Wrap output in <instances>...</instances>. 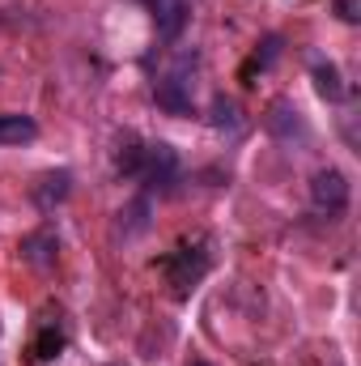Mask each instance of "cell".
Listing matches in <instances>:
<instances>
[{"mask_svg":"<svg viewBox=\"0 0 361 366\" xmlns=\"http://www.w3.org/2000/svg\"><path fill=\"white\" fill-rule=\"evenodd\" d=\"M175 175H179V154L166 141H145L141 145V162H136V179L166 187V183H175Z\"/></svg>","mask_w":361,"mask_h":366,"instance_id":"1","label":"cell"},{"mask_svg":"<svg viewBox=\"0 0 361 366\" xmlns=\"http://www.w3.org/2000/svg\"><path fill=\"white\" fill-rule=\"evenodd\" d=\"M310 204L319 213H345L349 209V179L336 167H323L310 175Z\"/></svg>","mask_w":361,"mask_h":366,"instance_id":"2","label":"cell"},{"mask_svg":"<svg viewBox=\"0 0 361 366\" xmlns=\"http://www.w3.org/2000/svg\"><path fill=\"white\" fill-rule=\"evenodd\" d=\"M208 264H213V256H208L200 243H195V247H191V243H183L179 252L166 260V273H171V281L179 285V294H187L200 277L208 273Z\"/></svg>","mask_w":361,"mask_h":366,"instance_id":"3","label":"cell"},{"mask_svg":"<svg viewBox=\"0 0 361 366\" xmlns=\"http://www.w3.org/2000/svg\"><path fill=\"white\" fill-rule=\"evenodd\" d=\"M187 86H191V81H187L183 73H166V77L153 86L158 107L171 111V115H191V90H187Z\"/></svg>","mask_w":361,"mask_h":366,"instance_id":"4","label":"cell"},{"mask_svg":"<svg viewBox=\"0 0 361 366\" xmlns=\"http://www.w3.org/2000/svg\"><path fill=\"white\" fill-rule=\"evenodd\" d=\"M264 128H268L276 141H302L306 137V124H302V115H298V107L293 102H272L268 115H264Z\"/></svg>","mask_w":361,"mask_h":366,"instance_id":"5","label":"cell"},{"mask_svg":"<svg viewBox=\"0 0 361 366\" xmlns=\"http://www.w3.org/2000/svg\"><path fill=\"white\" fill-rule=\"evenodd\" d=\"M149 9H153V21H158V34L171 43V39H179L183 26H187V0H149Z\"/></svg>","mask_w":361,"mask_h":366,"instance_id":"6","label":"cell"},{"mask_svg":"<svg viewBox=\"0 0 361 366\" xmlns=\"http://www.w3.org/2000/svg\"><path fill=\"white\" fill-rule=\"evenodd\" d=\"M68 192H73V175H68V171H51V175H43L39 187H34V204H39L43 213H51Z\"/></svg>","mask_w":361,"mask_h":366,"instance_id":"7","label":"cell"},{"mask_svg":"<svg viewBox=\"0 0 361 366\" xmlns=\"http://www.w3.org/2000/svg\"><path fill=\"white\" fill-rule=\"evenodd\" d=\"M56 247H60V239H56L51 230H39V234H26V239H21V256H26L30 264H39V269H47V264L56 260Z\"/></svg>","mask_w":361,"mask_h":366,"instance_id":"8","label":"cell"},{"mask_svg":"<svg viewBox=\"0 0 361 366\" xmlns=\"http://www.w3.org/2000/svg\"><path fill=\"white\" fill-rule=\"evenodd\" d=\"M213 128H217V132L238 137V132H243V107H238L234 98L217 94V98H213Z\"/></svg>","mask_w":361,"mask_h":366,"instance_id":"9","label":"cell"},{"mask_svg":"<svg viewBox=\"0 0 361 366\" xmlns=\"http://www.w3.org/2000/svg\"><path fill=\"white\" fill-rule=\"evenodd\" d=\"M39 137V124L30 115H0V145H26Z\"/></svg>","mask_w":361,"mask_h":366,"instance_id":"10","label":"cell"},{"mask_svg":"<svg viewBox=\"0 0 361 366\" xmlns=\"http://www.w3.org/2000/svg\"><path fill=\"white\" fill-rule=\"evenodd\" d=\"M315 90L323 94V98H332V102H340V98H345V86H340L336 64H319V69H315Z\"/></svg>","mask_w":361,"mask_h":366,"instance_id":"11","label":"cell"},{"mask_svg":"<svg viewBox=\"0 0 361 366\" xmlns=\"http://www.w3.org/2000/svg\"><path fill=\"white\" fill-rule=\"evenodd\" d=\"M60 345H64V337L47 328V332L34 341V358H39V362H47V358H56V350H60Z\"/></svg>","mask_w":361,"mask_h":366,"instance_id":"12","label":"cell"},{"mask_svg":"<svg viewBox=\"0 0 361 366\" xmlns=\"http://www.w3.org/2000/svg\"><path fill=\"white\" fill-rule=\"evenodd\" d=\"M276 51H280V39L272 34V39H264V51H255V64H260V69L272 64V60H276Z\"/></svg>","mask_w":361,"mask_h":366,"instance_id":"13","label":"cell"},{"mask_svg":"<svg viewBox=\"0 0 361 366\" xmlns=\"http://www.w3.org/2000/svg\"><path fill=\"white\" fill-rule=\"evenodd\" d=\"M340 17H345V21H357V13H353V4H349V0H340Z\"/></svg>","mask_w":361,"mask_h":366,"instance_id":"14","label":"cell"}]
</instances>
